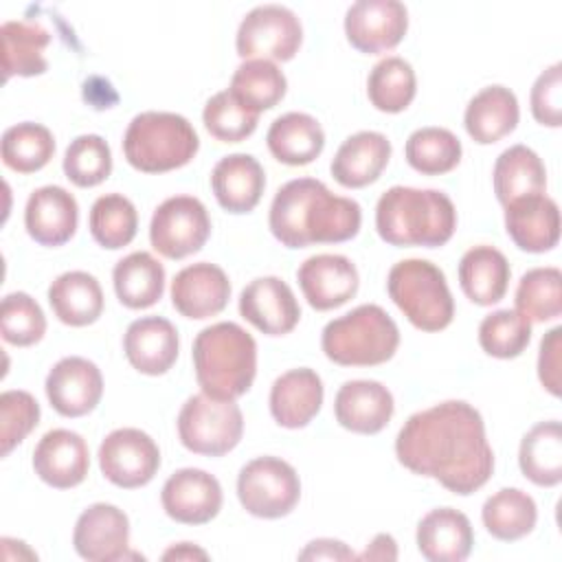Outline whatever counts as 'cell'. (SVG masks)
<instances>
[{"mask_svg":"<svg viewBox=\"0 0 562 562\" xmlns=\"http://www.w3.org/2000/svg\"><path fill=\"white\" fill-rule=\"evenodd\" d=\"M393 393L378 380H349L334 400L336 422L360 435L380 432L393 417Z\"/></svg>","mask_w":562,"mask_h":562,"instance_id":"22","label":"cell"},{"mask_svg":"<svg viewBox=\"0 0 562 562\" xmlns=\"http://www.w3.org/2000/svg\"><path fill=\"white\" fill-rule=\"evenodd\" d=\"M46 397L64 417H81L97 408L103 395L101 369L81 356H66L46 375Z\"/></svg>","mask_w":562,"mask_h":562,"instance_id":"15","label":"cell"},{"mask_svg":"<svg viewBox=\"0 0 562 562\" xmlns=\"http://www.w3.org/2000/svg\"><path fill=\"white\" fill-rule=\"evenodd\" d=\"M417 92V79L413 66L397 55L380 59L367 77V94L380 112H402L411 105Z\"/></svg>","mask_w":562,"mask_h":562,"instance_id":"39","label":"cell"},{"mask_svg":"<svg viewBox=\"0 0 562 562\" xmlns=\"http://www.w3.org/2000/svg\"><path fill=\"white\" fill-rule=\"evenodd\" d=\"M303 42L296 13L283 4H259L239 22L235 46L244 59L290 61Z\"/></svg>","mask_w":562,"mask_h":562,"instance_id":"10","label":"cell"},{"mask_svg":"<svg viewBox=\"0 0 562 562\" xmlns=\"http://www.w3.org/2000/svg\"><path fill=\"white\" fill-rule=\"evenodd\" d=\"M494 193L503 206L509 202L544 193L547 189V169L540 156L527 145H512L498 154L492 171Z\"/></svg>","mask_w":562,"mask_h":562,"instance_id":"33","label":"cell"},{"mask_svg":"<svg viewBox=\"0 0 562 562\" xmlns=\"http://www.w3.org/2000/svg\"><path fill=\"white\" fill-rule=\"evenodd\" d=\"M358 558L360 560H395L397 558V542L389 533H378Z\"/></svg>","mask_w":562,"mask_h":562,"instance_id":"52","label":"cell"},{"mask_svg":"<svg viewBox=\"0 0 562 562\" xmlns=\"http://www.w3.org/2000/svg\"><path fill=\"white\" fill-rule=\"evenodd\" d=\"M323 395V380L314 369H290L272 382L270 413L283 428H303L321 411Z\"/></svg>","mask_w":562,"mask_h":562,"instance_id":"25","label":"cell"},{"mask_svg":"<svg viewBox=\"0 0 562 562\" xmlns=\"http://www.w3.org/2000/svg\"><path fill=\"white\" fill-rule=\"evenodd\" d=\"M481 518L496 540L514 542L533 531L538 507L527 492L518 487H503L483 503Z\"/></svg>","mask_w":562,"mask_h":562,"instance_id":"37","label":"cell"},{"mask_svg":"<svg viewBox=\"0 0 562 562\" xmlns=\"http://www.w3.org/2000/svg\"><path fill=\"white\" fill-rule=\"evenodd\" d=\"M92 239L108 248L119 250L136 237L138 213L130 198L121 193H105L94 200L88 217Z\"/></svg>","mask_w":562,"mask_h":562,"instance_id":"42","label":"cell"},{"mask_svg":"<svg viewBox=\"0 0 562 562\" xmlns=\"http://www.w3.org/2000/svg\"><path fill=\"white\" fill-rule=\"evenodd\" d=\"M33 470L50 487L68 490L88 476L90 450L86 439L66 428L48 430L33 450Z\"/></svg>","mask_w":562,"mask_h":562,"instance_id":"19","label":"cell"},{"mask_svg":"<svg viewBox=\"0 0 562 562\" xmlns=\"http://www.w3.org/2000/svg\"><path fill=\"white\" fill-rule=\"evenodd\" d=\"M79 224V204L70 191L57 184L35 189L24 206V226L42 246L66 244Z\"/></svg>","mask_w":562,"mask_h":562,"instance_id":"21","label":"cell"},{"mask_svg":"<svg viewBox=\"0 0 562 562\" xmlns=\"http://www.w3.org/2000/svg\"><path fill=\"white\" fill-rule=\"evenodd\" d=\"M516 312L527 321H553L562 312V272L553 266L527 270L516 288Z\"/></svg>","mask_w":562,"mask_h":562,"instance_id":"43","label":"cell"},{"mask_svg":"<svg viewBox=\"0 0 562 562\" xmlns=\"http://www.w3.org/2000/svg\"><path fill=\"white\" fill-rule=\"evenodd\" d=\"M193 369L202 393L217 400L244 395L257 373V342L237 323L204 327L193 340Z\"/></svg>","mask_w":562,"mask_h":562,"instance_id":"4","label":"cell"},{"mask_svg":"<svg viewBox=\"0 0 562 562\" xmlns=\"http://www.w3.org/2000/svg\"><path fill=\"white\" fill-rule=\"evenodd\" d=\"M397 461L446 490L468 496L494 472V452L481 413L463 400H446L413 413L395 437Z\"/></svg>","mask_w":562,"mask_h":562,"instance_id":"1","label":"cell"},{"mask_svg":"<svg viewBox=\"0 0 562 562\" xmlns=\"http://www.w3.org/2000/svg\"><path fill=\"white\" fill-rule=\"evenodd\" d=\"M162 560H209V553L191 542H178L162 553Z\"/></svg>","mask_w":562,"mask_h":562,"instance_id":"53","label":"cell"},{"mask_svg":"<svg viewBox=\"0 0 562 562\" xmlns=\"http://www.w3.org/2000/svg\"><path fill=\"white\" fill-rule=\"evenodd\" d=\"M268 224L285 248L340 244L358 235L362 209L351 198L334 195L316 178H294L274 193Z\"/></svg>","mask_w":562,"mask_h":562,"instance_id":"2","label":"cell"},{"mask_svg":"<svg viewBox=\"0 0 562 562\" xmlns=\"http://www.w3.org/2000/svg\"><path fill=\"white\" fill-rule=\"evenodd\" d=\"M408 29V11L400 0H358L345 13V35L360 53L395 48Z\"/></svg>","mask_w":562,"mask_h":562,"instance_id":"13","label":"cell"},{"mask_svg":"<svg viewBox=\"0 0 562 562\" xmlns=\"http://www.w3.org/2000/svg\"><path fill=\"white\" fill-rule=\"evenodd\" d=\"M509 277V261L494 246H474L459 261V285L476 305L498 303L507 292Z\"/></svg>","mask_w":562,"mask_h":562,"instance_id":"31","label":"cell"},{"mask_svg":"<svg viewBox=\"0 0 562 562\" xmlns=\"http://www.w3.org/2000/svg\"><path fill=\"white\" fill-rule=\"evenodd\" d=\"M40 422V404L29 391L11 389L0 395V443L7 457Z\"/></svg>","mask_w":562,"mask_h":562,"instance_id":"48","label":"cell"},{"mask_svg":"<svg viewBox=\"0 0 562 562\" xmlns=\"http://www.w3.org/2000/svg\"><path fill=\"white\" fill-rule=\"evenodd\" d=\"M288 90L283 70L268 59H244L231 79L228 92L248 110L263 112L274 108Z\"/></svg>","mask_w":562,"mask_h":562,"instance_id":"38","label":"cell"},{"mask_svg":"<svg viewBox=\"0 0 562 562\" xmlns=\"http://www.w3.org/2000/svg\"><path fill=\"white\" fill-rule=\"evenodd\" d=\"M202 121L213 138L222 143H239L257 130L259 114L241 105L228 90H222L206 101Z\"/></svg>","mask_w":562,"mask_h":562,"instance_id":"47","label":"cell"},{"mask_svg":"<svg viewBox=\"0 0 562 562\" xmlns=\"http://www.w3.org/2000/svg\"><path fill=\"white\" fill-rule=\"evenodd\" d=\"M400 345L395 321L375 303H364L329 321L321 334L325 356L342 367H375L391 360Z\"/></svg>","mask_w":562,"mask_h":562,"instance_id":"6","label":"cell"},{"mask_svg":"<svg viewBox=\"0 0 562 562\" xmlns=\"http://www.w3.org/2000/svg\"><path fill=\"white\" fill-rule=\"evenodd\" d=\"M220 481L200 468L176 470L162 485L160 503L165 514L182 525H204L222 509Z\"/></svg>","mask_w":562,"mask_h":562,"instance_id":"14","label":"cell"},{"mask_svg":"<svg viewBox=\"0 0 562 562\" xmlns=\"http://www.w3.org/2000/svg\"><path fill=\"white\" fill-rule=\"evenodd\" d=\"M358 555L340 540L318 538L307 542V547L299 553V560H356Z\"/></svg>","mask_w":562,"mask_h":562,"instance_id":"51","label":"cell"},{"mask_svg":"<svg viewBox=\"0 0 562 562\" xmlns=\"http://www.w3.org/2000/svg\"><path fill=\"white\" fill-rule=\"evenodd\" d=\"M211 189L220 206L228 213H248L263 195V167L250 154H228L215 162L211 171Z\"/></svg>","mask_w":562,"mask_h":562,"instance_id":"27","label":"cell"},{"mask_svg":"<svg viewBox=\"0 0 562 562\" xmlns=\"http://www.w3.org/2000/svg\"><path fill=\"white\" fill-rule=\"evenodd\" d=\"M237 498L241 507L257 518H281L296 507L301 481L288 461L279 457H257L239 470Z\"/></svg>","mask_w":562,"mask_h":562,"instance_id":"9","label":"cell"},{"mask_svg":"<svg viewBox=\"0 0 562 562\" xmlns=\"http://www.w3.org/2000/svg\"><path fill=\"white\" fill-rule=\"evenodd\" d=\"M560 356H562V327H553L540 340L538 353V378L551 395H560Z\"/></svg>","mask_w":562,"mask_h":562,"instance_id":"50","label":"cell"},{"mask_svg":"<svg viewBox=\"0 0 562 562\" xmlns=\"http://www.w3.org/2000/svg\"><path fill=\"white\" fill-rule=\"evenodd\" d=\"M531 340V321L516 310H496L479 325L481 349L501 360L520 356Z\"/></svg>","mask_w":562,"mask_h":562,"instance_id":"44","label":"cell"},{"mask_svg":"<svg viewBox=\"0 0 562 562\" xmlns=\"http://www.w3.org/2000/svg\"><path fill=\"white\" fill-rule=\"evenodd\" d=\"M518 463L522 474L540 487H553L562 481V426L558 419L540 422L525 432Z\"/></svg>","mask_w":562,"mask_h":562,"instance_id":"36","label":"cell"},{"mask_svg":"<svg viewBox=\"0 0 562 562\" xmlns=\"http://www.w3.org/2000/svg\"><path fill=\"white\" fill-rule=\"evenodd\" d=\"M266 143L279 162L301 167L321 156L325 147V132L312 114L288 112L270 123Z\"/></svg>","mask_w":562,"mask_h":562,"instance_id":"30","label":"cell"},{"mask_svg":"<svg viewBox=\"0 0 562 562\" xmlns=\"http://www.w3.org/2000/svg\"><path fill=\"white\" fill-rule=\"evenodd\" d=\"M391 158V140L371 130H362L342 140L331 158V176L347 189H360L380 178Z\"/></svg>","mask_w":562,"mask_h":562,"instance_id":"26","label":"cell"},{"mask_svg":"<svg viewBox=\"0 0 562 562\" xmlns=\"http://www.w3.org/2000/svg\"><path fill=\"white\" fill-rule=\"evenodd\" d=\"M375 228L391 246L437 248L450 241L457 228V211L439 189L395 184L378 200Z\"/></svg>","mask_w":562,"mask_h":562,"instance_id":"3","label":"cell"},{"mask_svg":"<svg viewBox=\"0 0 562 562\" xmlns=\"http://www.w3.org/2000/svg\"><path fill=\"white\" fill-rule=\"evenodd\" d=\"M178 329L162 316H143L130 323L123 336L127 362L145 375L167 373L178 358Z\"/></svg>","mask_w":562,"mask_h":562,"instance_id":"24","label":"cell"},{"mask_svg":"<svg viewBox=\"0 0 562 562\" xmlns=\"http://www.w3.org/2000/svg\"><path fill=\"white\" fill-rule=\"evenodd\" d=\"M296 279L307 303L318 310H334L345 305L358 292V268L345 255H312L307 257L299 270Z\"/></svg>","mask_w":562,"mask_h":562,"instance_id":"18","label":"cell"},{"mask_svg":"<svg viewBox=\"0 0 562 562\" xmlns=\"http://www.w3.org/2000/svg\"><path fill=\"white\" fill-rule=\"evenodd\" d=\"M200 149L195 127L176 112H140L123 136V154L127 162L143 173H165L180 169Z\"/></svg>","mask_w":562,"mask_h":562,"instance_id":"5","label":"cell"},{"mask_svg":"<svg viewBox=\"0 0 562 562\" xmlns=\"http://www.w3.org/2000/svg\"><path fill=\"white\" fill-rule=\"evenodd\" d=\"M472 544V525L459 509H430L417 525V549L430 562H461L470 555Z\"/></svg>","mask_w":562,"mask_h":562,"instance_id":"28","label":"cell"},{"mask_svg":"<svg viewBox=\"0 0 562 562\" xmlns=\"http://www.w3.org/2000/svg\"><path fill=\"white\" fill-rule=\"evenodd\" d=\"M75 551L90 562H112L125 558L130 547V518L110 503L86 507L72 531Z\"/></svg>","mask_w":562,"mask_h":562,"instance_id":"16","label":"cell"},{"mask_svg":"<svg viewBox=\"0 0 562 562\" xmlns=\"http://www.w3.org/2000/svg\"><path fill=\"white\" fill-rule=\"evenodd\" d=\"M64 173L77 187H97L112 173L110 145L99 134H81L66 147Z\"/></svg>","mask_w":562,"mask_h":562,"instance_id":"45","label":"cell"},{"mask_svg":"<svg viewBox=\"0 0 562 562\" xmlns=\"http://www.w3.org/2000/svg\"><path fill=\"white\" fill-rule=\"evenodd\" d=\"M2 162L18 173H33L46 167L55 154L53 132L40 123L24 121L2 134Z\"/></svg>","mask_w":562,"mask_h":562,"instance_id":"40","label":"cell"},{"mask_svg":"<svg viewBox=\"0 0 562 562\" xmlns=\"http://www.w3.org/2000/svg\"><path fill=\"white\" fill-rule=\"evenodd\" d=\"M244 432V415L235 400H217L206 393L191 395L178 413V437L195 454L222 457L231 452Z\"/></svg>","mask_w":562,"mask_h":562,"instance_id":"8","label":"cell"},{"mask_svg":"<svg viewBox=\"0 0 562 562\" xmlns=\"http://www.w3.org/2000/svg\"><path fill=\"white\" fill-rule=\"evenodd\" d=\"M518 119L520 108L516 94L509 88L494 83L485 86L470 99L463 114V125L474 143L490 145L512 134L518 125Z\"/></svg>","mask_w":562,"mask_h":562,"instance_id":"29","label":"cell"},{"mask_svg":"<svg viewBox=\"0 0 562 562\" xmlns=\"http://www.w3.org/2000/svg\"><path fill=\"white\" fill-rule=\"evenodd\" d=\"M53 314L70 327H86L103 314V290L90 272L68 270L48 285Z\"/></svg>","mask_w":562,"mask_h":562,"instance_id":"32","label":"cell"},{"mask_svg":"<svg viewBox=\"0 0 562 562\" xmlns=\"http://www.w3.org/2000/svg\"><path fill=\"white\" fill-rule=\"evenodd\" d=\"M408 165L424 176H441L452 171L463 154L461 140L446 127H419L404 147Z\"/></svg>","mask_w":562,"mask_h":562,"instance_id":"41","label":"cell"},{"mask_svg":"<svg viewBox=\"0 0 562 562\" xmlns=\"http://www.w3.org/2000/svg\"><path fill=\"white\" fill-rule=\"evenodd\" d=\"M505 231L525 252H547L560 239V211L544 193L518 198L505 206Z\"/></svg>","mask_w":562,"mask_h":562,"instance_id":"23","label":"cell"},{"mask_svg":"<svg viewBox=\"0 0 562 562\" xmlns=\"http://www.w3.org/2000/svg\"><path fill=\"white\" fill-rule=\"evenodd\" d=\"M531 114L540 125H562V64L555 61L538 75L531 86Z\"/></svg>","mask_w":562,"mask_h":562,"instance_id":"49","label":"cell"},{"mask_svg":"<svg viewBox=\"0 0 562 562\" xmlns=\"http://www.w3.org/2000/svg\"><path fill=\"white\" fill-rule=\"evenodd\" d=\"M391 301L422 331H439L452 323L454 301L439 266L428 259H402L386 277Z\"/></svg>","mask_w":562,"mask_h":562,"instance_id":"7","label":"cell"},{"mask_svg":"<svg viewBox=\"0 0 562 562\" xmlns=\"http://www.w3.org/2000/svg\"><path fill=\"white\" fill-rule=\"evenodd\" d=\"M239 314L268 336L290 334L301 307L292 288L279 277H257L239 294Z\"/></svg>","mask_w":562,"mask_h":562,"instance_id":"17","label":"cell"},{"mask_svg":"<svg viewBox=\"0 0 562 562\" xmlns=\"http://www.w3.org/2000/svg\"><path fill=\"white\" fill-rule=\"evenodd\" d=\"M211 235L206 206L193 195H173L160 202L149 222L151 248L167 259L198 252Z\"/></svg>","mask_w":562,"mask_h":562,"instance_id":"11","label":"cell"},{"mask_svg":"<svg viewBox=\"0 0 562 562\" xmlns=\"http://www.w3.org/2000/svg\"><path fill=\"white\" fill-rule=\"evenodd\" d=\"M99 468L103 476L123 490L147 485L160 468L156 441L138 428H116L99 446Z\"/></svg>","mask_w":562,"mask_h":562,"instance_id":"12","label":"cell"},{"mask_svg":"<svg viewBox=\"0 0 562 562\" xmlns=\"http://www.w3.org/2000/svg\"><path fill=\"white\" fill-rule=\"evenodd\" d=\"M2 35V70L4 79L11 77H35L48 70L44 57L50 44V33L37 22L7 20L0 29Z\"/></svg>","mask_w":562,"mask_h":562,"instance_id":"35","label":"cell"},{"mask_svg":"<svg viewBox=\"0 0 562 562\" xmlns=\"http://www.w3.org/2000/svg\"><path fill=\"white\" fill-rule=\"evenodd\" d=\"M46 331V316L40 303L26 292H11L0 305V334L4 342L15 347H31L42 340Z\"/></svg>","mask_w":562,"mask_h":562,"instance_id":"46","label":"cell"},{"mask_svg":"<svg viewBox=\"0 0 562 562\" xmlns=\"http://www.w3.org/2000/svg\"><path fill=\"white\" fill-rule=\"evenodd\" d=\"M112 281L125 307L145 310L158 303L165 292V268L151 252L136 250L116 261Z\"/></svg>","mask_w":562,"mask_h":562,"instance_id":"34","label":"cell"},{"mask_svg":"<svg viewBox=\"0 0 562 562\" xmlns=\"http://www.w3.org/2000/svg\"><path fill=\"white\" fill-rule=\"evenodd\" d=\"M231 299V281L226 272L209 261L184 266L171 281L173 307L193 321L220 314Z\"/></svg>","mask_w":562,"mask_h":562,"instance_id":"20","label":"cell"}]
</instances>
